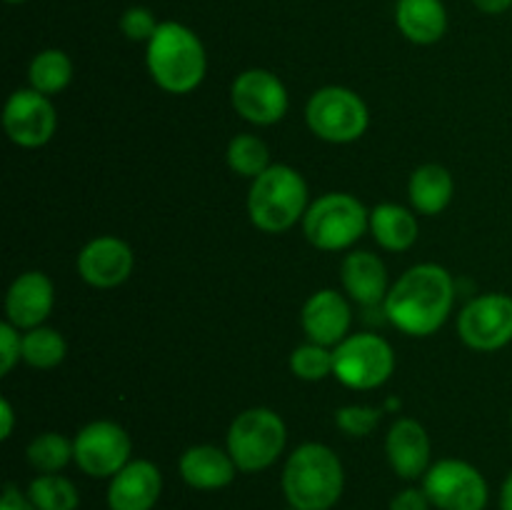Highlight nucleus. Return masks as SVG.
<instances>
[{
	"instance_id": "obj_1",
	"label": "nucleus",
	"mask_w": 512,
	"mask_h": 510,
	"mask_svg": "<svg viewBox=\"0 0 512 510\" xmlns=\"http://www.w3.org/2000/svg\"><path fill=\"white\" fill-rule=\"evenodd\" d=\"M455 305V280L443 265L420 263L388 290L383 313L400 333L428 338L438 333Z\"/></svg>"
},
{
	"instance_id": "obj_2",
	"label": "nucleus",
	"mask_w": 512,
	"mask_h": 510,
	"mask_svg": "<svg viewBox=\"0 0 512 510\" xmlns=\"http://www.w3.org/2000/svg\"><path fill=\"white\" fill-rule=\"evenodd\" d=\"M280 488L290 508L333 510L345 490V468L340 455L325 443H303L288 455Z\"/></svg>"
},
{
	"instance_id": "obj_3",
	"label": "nucleus",
	"mask_w": 512,
	"mask_h": 510,
	"mask_svg": "<svg viewBox=\"0 0 512 510\" xmlns=\"http://www.w3.org/2000/svg\"><path fill=\"white\" fill-rule=\"evenodd\" d=\"M145 65L160 90L170 95H188L208 73L205 45L188 25L163 20L145 48Z\"/></svg>"
},
{
	"instance_id": "obj_4",
	"label": "nucleus",
	"mask_w": 512,
	"mask_h": 510,
	"mask_svg": "<svg viewBox=\"0 0 512 510\" xmlns=\"http://www.w3.org/2000/svg\"><path fill=\"white\" fill-rule=\"evenodd\" d=\"M305 210H308V183L290 165H270L250 185V223L263 233H285L305 218Z\"/></svg>"
},
{
	"instance_id": "obj_5",
	"label": "nucleus",
	"mask_w": 512,
	"mask_h": 510,
	"mask_svg": "<svg viewBox=\"0 0 512 510\" xmlns=\"http://www.w3.org/2000/svg\"><path fill=\"white\" fill-rule=\"evenodd\" d=\"M288 443L285 420L270 408H248L230 423L225 450L240 473H260L278 463Z\"/></svg>"
},
{
	"instance_id": "obj_6",
	"label": "nucleus",
	"mask_w": 512,
	"mask_h": 510,
	"mask_svg": "<svg viewBox=\"0 0 512 510\" xmlns=\"http://www.w3.org/2000/svg\"><path fill=\"white\" fill-rule=\"evenodd\" d=\"M370 230V210L350 193H325L308 205L303 235L313 248L338 253Z\"/></svg>"
},
{
	"instance_id": "obj_7",
	"label": "nucleus",
	"mask_w": 512,
	"mask_h": 510,
	"mask_svg": "<svg viewBox=\"0 0 512 510\" xmlns=\"http://www.w3.org/2000/svg\"><path fill=\"white\" fill-rule=\"evenodd\" d=\"M305 123L315 138L333 145L355 143L370 125V110L355 90L343 85H325L310 95L305 105Z\"/></svg>"
},
{
	"instance_id": "obj_8",
	"label": "nucleus",
	"mask_w": 512,
	"mask_h": 510,
	"mask_svg": "<svg viewBox=\"0 0 512 510\" xmlns=\"http://www.w3.org/2000/svg\"><path fill=\"white\" fill-rule=\"evenodd\" d=\"M338 383L350 390H375L395 373V350L375 333H350L333 348Z\"/></svg>"
},
{
	"instance_id": "obj_9",
	"label": "nucleus",
	"mask_w": 512,
	"mask_h": 510,
	"mask_svg": "<svg viewBox=\"0 0 512 510\" xmlns=\"http://www.w3.org/2000/svg\"><path fill=\"white\" fill-rule=\"evenodd\" d=\"M423 490L438 510H485L490 500L485 475L460 458H443L430 465L423 475Z\"/></svg>"
},
{
	"instance_id": "obj_10",
	"label": "nucleus",
	"mask_w": 512,
	"mask_h": 510,
	"mask_svg": "<svg viewBox=\"0 0 512 510\" xmlns=\"http://www.w3.org/2000/svg\"><path fill=\"white\" fill-rule=\"evenodd\" d=\"M133 440L123 425L113 420H93L73 438V463L88 478H113L130 463Z\"/></svg>"
},
{
	"instance_id": "obj_11",
	"label": "nucleus",
	"mask_w": 512,
	"mask_h": 510,
	"mask_svg": "<svg viewBox=\"0 0 512 510\" xmlns=\"http://www.w3.org/2000/svg\"><path fill=\"white\" fill-rule=\"evenodd\" d=\"M458 335L470 350L495 353L512 343V295L485 293L458 315Z\"/></svg>"
},
{
	"instance_id": "obj_12",
	"label": "nucleus",
	"mask_w": 512,
	"mask_h": 510,
	"mask_svg": "<svg viewBox=\"0 0 512 510\" xmlns=\"http://www.w3.org/2000/svg\"><path fill=\"white\" fill-rule=\"evenodd\" d=\"M230 103L243 120L268 128L288 115L290 95L278 75L265 68H250L230 85Z\"/></svg>"
},
{
	"instance_id": "obj_13",
	"label": "nucleus",
	"mask_w": 512,
	"mask_h": 510,
	"mask_svg": "<svg viewBox=\"0 0 512 510\" xmlns=\"http://www.w3.org/2000/svg\"><path fill=\"white\" fill-rule=\"evenodd\" d=\"M5 135L20 148H43L58 128L55 105L33 88L15 90L3 108Z\"/></svg>"
},
{
	"instance_id": "obj_14",
	"label": "nucleus",
	"mask_w": 512,
	"mask_h": 510,
	"mask_svg": "<svg viewBox=\"0 0 512 510\" xmlns=\"http://www.w3.org/2000/svg\"><path fill=\"white\" fill-rule=\"evenodd\" d=\"M135 255L125 240L115 235H98L88 240L78 255V275L98 290L123 285L133 275Z\"/></svg>"
},
{
	"instance_id": "obj_15",
	"label": "nucleus",
	"mask_w": 512,
	"mask_h": 510,
	"mask_svg": "<svg viewBox=\"0 0 512 510\" xmlns=\"http://www.w3.org/2000/svg\"><path fill=\"white\" fill-rule=\"evenodd\" d=\"M350 323H353V310L348 298L333 288L315 290L300 310V325L308 340L325 348L343 343L350 335Z\"/></svg>"
},
{
	"instance_id": "obj_16",
	"label": "nucleus",
	"mask_w": 512,
	"mask_h": 510,
	"mask_svg": "<svg viewBox=\"0 0 512 510\" xmlns=\"http://www.w3.org/2000/svg\"><path fill=\"white\" fill-rule=\"evenodd\" d=\"M53 305V280L43 270H28L20 273L5 293V315H8L5 320L20 330H33L48 320Z\"/></svg>"
},
{
	"instance_id": "obj_17",
	"label": "nucleus",
	"mask_w": 512,
	"mask_h": 510,
	"mask_svg": "<svg viewBox=\"0 0 512 510\" xmlns=\"http://www.w3.org/2000/svg\"><path fill=\"white\" fill-rule=\"evenodd\" d=\"M163 495V475L153 460L135 458L110 478L108 500L110 510H153Z\"/></svg>"
},
{
	"instance_id": "obj_18",
	"label": "nucleus",
	"mask_w": 512,
	"mask_h": 510,
	"mask_svg": "<svg viewBox=\"0 0 512 510\" xmlns=\"http://www.w3.org/2000/svg\"><path fill=\"white\" fill-rule=\"evenodd\" d=\"M430 435L415 418H398L385 435V458L400 480H420L430 463Z\"/></svg>"
},
{
	"instance_id": "obj_19",
	"label": "nucleus",
	"mask_w": 512,
	"mask_h": 510,
	"mask_svg": "<svg viewBox=\"0 0 512 510\" xmlns=\"http://www.w3.org/2000/svg\"><path fill=\"white\" fill-rule=\"evenodd\" d=\"M178 470L185 485H190L193 490H205V493L228 488L235 475L240 473L228 450L210 443L193 445L185 450L178 460Z\"/></svg>"
},
{
	"instance_id": "obj_20",
	"label": "nucleus",
	"mask_w": 512,
	"mask_h": 510,
	"mask_svg": "<svg viewBox=\"0 0 512 510\" xmlns=\"http://www.w3.org/2000/svg\"><path fill=\"white\" fill-rule=\"evenodd\" d=\"M340 280H343L345 295L365 308L383 305L388 298V268L380 255L370 250H353L345 255L340 265Z\"/></svg>"
},
{
	"instance_id": "obj_21",
	"label": "nucleus",
	"mask_w": 512,
	"mask_h": 510,
	"mask_svg": "<svg viewBox=\"0 0 512 510\" xmlns=\"http://www.w3.org/2000/svg\"><path fill=\"white\" fill-rule=\"evenodd\" d=\"M395 25L415 45H433L448 30V10L443 0H398Z\"/></svg>"
},
{
	"instance_id": "obj_22",
	"label": "nucleus",
	"mask_w": 512,
	"mask_h": 510,
	"mask_svg": "<svg viewBox=\"0 0 512 510\" xmlns=\"http://www.w3.org/2000/svg\"><path fill=\"white\" fill-rule=\"evenodd\" d=\"M370 233L383 250L403 253L415 245L420 225L413 210L398 203H380L370 210Z\"/></svg>"
},
{
	"instance_id": "obj_23",
	"label": "nucleus",
	"mask_w": 512,
	"mask_h": 510,
	"mask_svg": "<svg viewBox=\"0 0 512 510\" xmlns=\"http://www.w3.org/2000/svg\"><path fill=\"white\" fill-rule=\"evenodd\" d=\"M410 203L420 215H440L455 195V180L440 163H425L413 170L408 183Z\"/></svg>"
},
{
	"instance_id": "obj_24",
	"label": "nucleus",
	"mask_w": 512,
	"mask_h": 510,
	"mask_svg": "<svg viewBox=\"0 0 512 510\" xmlns=\"http://www.w3.org/2000/svg\"><path fill=\"white\" fill-rule=\"evenodd\" d=\"M28 80L30 88L38 90L43 95H58L73 80V60L68 58V53L58 48L40 50L28 65Z\"/></svg>"
},
{
	"instance_id": "obj_25",
	"label": "nucleus",
	"mask_w": 512,
	"mask_h": 510,
	"mask_svg": "<svg viewBox=\"0 0 512 510\" xmlns=\"http://www.w3.org/2000/svg\"><path fill=\"white\" fill-rule=\"evenodd\" d=\"M30 503L38 510H78L80 493L70 478L60 473H38L28 485Z\"/></svg>"
},
{
	"instance_id": "obj_26",
	"label": "nucleus",
	"mask_w": 512,
	"mask_h": 510,
	"mask_svg": "<svg viewBox=\"0 0 512 510\" xmlns=\"http://www.w3.org/2000/svg\"><path fill=\"white\" fill-rule=\"evenodd\" d=\"M225 160H228V168L233 170L235 175L255 180L258 175H263L265 170L270 168V150L258 135L240 133L228 143Z\"/></svg>"
},
{
	"instance_id": "obj_27",
	"label": "nucleus",
	"mask_w": 512,
	"mask_h": 510,
	"mask_svg": "<svg viewBox=\"0 0 512 510\" xmlns=\"http://www.w3.org/2000/svg\"><path fill=\"white\" fill-rule=\"evenodd\" d=\"M68 353V343L63 335L48 325H38L33 330H25L23 335V363L30 368L50 370L60 365Z\"/></svg>"
},
{
	"instance_id": "obj_28",
	"label": "nucleus",
	"mask_w": 512,
	"mask_h": 510,
	"mask_svg": "<svg viewBox=\"0 0 512 510\" xmlns=\"http://www.w3.org/2000/svg\"><path fill=\"white\" fill-rule=\"evenodd\" d=\"M25 458L35 473H60L63 468H68V463H73V440L48 430L30 440L25 448Z\"/></svg>"
},
{
	"instance_id": "obj_29",
	"label": "nucleus",
	"mask_w": 512,
	"mask_h": 510,
	"mask_svg": "<svg viewBox=\"0 0 512 510\" xmlns=\"http://www.w3.org/2000/svg\"><path fill=\"white\" fill-rule=\"evenodd\" d=\"M335 370V358L333 348H325V345L318 343H305L298 345V348L290 353V373L298 380H305V383H318V380H325L328 375H333Z\"/></svg>"
},
{
	"instance_id": "obj_30",
	"label": "nucleus",
	"mask_w": 512,
	"mask_h": 510,
	"mask_svg": "<svg viewBox=\"0 0 512 510\" xmlns=\"http://www.w3.org/2000/svg\"><path fill=\"white\" fill-rule=\"evenodd\" d=\"M383 413V408H373V405H343L335 410V425L348 438H368L380 425Z\"/></svg>"
},
{
	"instance_id": "obj_31",
	"label": "nucleus",
	"mask_w": 512,
	"mask_h": 510,
	"mask_svg": "<svg viewBox=\"0 0 512 510\" xmlns=\"http://www.w3.org/2000/svg\"><path fill=\"white\" fill-rule=\"evenodd\" d=\"M158 20H155V15L150 13L148 8H140V5H135V8H128L123 15H120V30H123V35L128 40H133V43H150V38L155 35V30H158Z\"/></svg>"
},
{
	"instance_id": "obj_32",
	"label": "nucleus",
	"mask_w": 512,
	"mask_h": 510,
	"mask_svg": "<svg viewBox=\"0 0 512 510\" xmlns=\"http://www.w3.org/2000/svg\"><path fill=\"white\" fill-rule=\"evenodd\" d=\"M23 360V335L13 323H0V375H8Z\"/></svg>"
},
{
	"instance_id": "obj_33",
	"label": "nucleus",
	"mask_w": 512,
	"mask_h": 510,
	"mask_svg": "<svg viewBox=\"0 0 512 510\" xmlns=\"http://www.w3.org/2000/svg\"><path fill=\"white\" fill-rule=\"evenodd\" d=\"M433 505H430V498L425 495L423 485L420 488H403L398 490V493L393 495V500H390V510H430Z\"/></svg>"
},
{
	"instance_id": "obj_34",
	"label": "nucleus",
	"mask_w": 512,
	"mask_h": 510,
	"mask_svg": "<svg viewBox=\"0 0 512 510\" xmlns=\"http://www.w3.org/2000/svg\"><path fill=\"white\" fill-rule=\"evenodd\" d=\"M0 510H38L30 503L28 493L18 488V485L8 483L3 488V498H0Z\"/></svg>"
},
{
	"instance_id": "obj_35",
	"label": "nucleus",
	"mask_w": 512,
	"mask_h": 510,
	"mask_svg": "<svg viewBox=\"0 0 512 510\" xmlns=\"http://www.w3.org/2000/svg\"><path fill=\"white\" fill-rule=\"evenodd\" d=\"M15 428V410L8 398H0V438L8 440Z\"/></svg>"
},
{
	"instance_id": "obj_36",
	"label": "nucleus",
	"mask_w": 512,
	"mask_h": 510,
	"mask_svg": "<svg viewBox=\"0 0 512 510\" xmlns=\"http://www.w3.org/2000/svg\"><path fill=\"white\" fill-rule=\"evenodd\" d=\"M473 5L485 15H500L512 8V0H473Z\"/></svg>"
},
{
	"instance_id": "obj_37",
	"label": "nucleus",
	"mask_w": 512,
	"mask_h": 510,
	"mask_svg": "<svg viewBox=\"0 0 512 510\" xmlns=\"http://www.w3.org/2000/svg\"><path fill=\"white\" fill-rule=\"evenodd\" d=\"M500 510H512V470L508 478L503 480V488H500Z\"/></svg>"
},
{
	"instance_id": "obj_38",
	"label": "nucleus",
	"mask_w": 512,
	"mask_h": 510,
	"mask_svg": "<svg viewBox=\"0 0 512 510\" xmlns=\"http://www.w3.org/2000/svg\"><path fill=\"white\" fill-rule=\"evenodd\" d=\"M5 3H10V5H18V3H28V0H5Z\"/></svg>"
},
{
	"instance_id": "obj_39",
	"label": "nucleus",
	"mask_w": 512,
	"mask_h": 510,
	"mask_svg": "<svg viewBox=\"0 0 512 510\" xmlns=\"http://www.w3.org/2000/svg\"><path fill=\"white\" fill-rule=\"evenodd\" d=\"M285 510H298V508H290V505H288V508H285Z\"/></svg>"
},
{
	"instance_id": "obj_40",
	"label": "nucleus",
	"mask_w": 512,
	"mask_h": 510,
	"mask_svg": "<svg viewBox=\"0 0 512 510\" xmlns=\"http://www.w3.org/2000/svg\"><path fill=\"white\" fill-rule=\"evenodd\" d=\"M510 425H512V415H510Z\"/></svg>"
}]
</instances>
